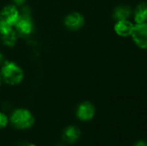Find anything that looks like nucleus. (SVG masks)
<instances>
[{"instance_id": "obj_14", "label": "nucleus", "mask_w": 147, "mask_h": 146, "mask_svg": "<svg viewBox=\"0 0 147 146\" xmlns=\"http://www.w3.org/2000/svg\"><path fill=\"white\" fill-rule=\"evenodd\" d=\"M8 124V118L7 116L3 114V113H0V129H3Z\"/></svg>"}, {"instance_id": "obj_11", "label": "nucleus", "mask_w": 147, "mask_h": 146, "mask_svg": "<svg viewBox=\"0 0 147 146\" xmlns=\"http://www.w3.org/2000/svg\"><path fill=\"white\" fill-rule=\"evenodd\" d=\"M134 22L136 24L147 22V2L140 3L134 9Z\"/></svg>"}, {"instance_id": "obj_19", "label": "nucleus", "mask_w": 147, "mask_h": 146, "mask_svg": "<svg viewBox=\"0 0 147 146\" xmlns=\"http://www.w3.org/2000/svg\"><path fill=\"white\" fill-rule=\"evenodd\" d=\"M0 84H1V80H0Z\"/></svg>"}, {"instance_id": "obj_7", "label": "nucleus", "mask_w": 147, "mask_h": 146, "mask_svg": "<svg viewBox=\"0 0 147 146\" xmlns=\"http://www.w3.org/2000/svg\"><path fill=\"white\" fill-rule=\"evenodd\" d=\"M19 18V11L13 5L5 6L0 12V20L11 25H15Z\"/></svg>"}, {"instance_id": "obj_8", "label": "nucleus", "mask_w": 147, "mask_h": 146, "mask_svg": "<svg viewBox=\"0 0 147 146\" xmlns=\"http://www.w3.org/2000/svg\"><path fill=\"white\" fill-rule=\"evenodd\" d=\"M134 24L128 20H121L117 21L114 26V30L115 34L121 37L130 36L133 33Z\"/></svg>"}, {"instance_id": "obj_6", "label": "nucleus", "mask_w": 147, "mask_h": 146, "mask_svg": "<svg viewBox=\"0 0 147 146\" xmlns=\"http://www.w3.org/2000/svg\"><path fill=\"white\" fill-rule=\"evenodd\" d=\"M65 25L70 30H78L84 24V17L78 12H72L65 18Z\"/></svg>"}, {"instance_id": "obj_1", "label": "nucleus", "mask_w": 147, "mask_h": 146, "mask_svg": "<svg viewBox=\"0 0 147 146\" xmlns=\"http://www.w3.org/2000/svg\"><path fill=\"white\" fill-rule=\"evenodd\" d=\"M10 122L16 129H28L34 123L33 114L27 109L19 108L14 111L10 117Z\"/></svg>"}, {"instance_id": "obj_12", "label": "nucleus", "mask_w": 147, "mask_h": 146, "mask_svg": "<svg viewBox=\"0 0 147 146\" xmlns=\"http://www.w3.org/2000/svg\"><path fill=\"white\" fill-rule=\"evenodd\" d=\"M2 40H3V42L4 45L9 46H12L16 42L17 34L15 30H13L11 28L9 32L2 34Z\"/></svg>"}, {"instance_id": "obj_17", "label": "nucleus", "mask_w": 147, "mask_h": 146, "mask_svg": "<svg viewBox=\"0 0 147 146\" xmlns=\"http://www.w3.org/2000/svg\"><path fill=\"white\" fill-rule=\"evenodd\" d=\"M3 55H2V54L0 53V64H1L2 62H3Z\"/></svg>"}, {"instance_id": "obj_3", "label": "nucleus", "mask_w": 147, "mask_h": 146, "mask_svg": "<svg viewBox=\"0 0 147 146\" xmlns=\"http://www.w3.org/2000/svg\"><path fill=\"white\" fill-rule=\"evenodd\" d=\"M131 36L137 46L147 49V22L134 25Z\"/></svg>"}, {"instance_id": "obj_15", "label": "nucleus", "mask_w": 147, "mask_h": 146, "mask_svg": "<svg viewBox=\"0 0 147 146\" xmlns=\"http://www.w3.org/2000/svg\"><path fill=\"white\" fill-rule=\"evenodd\" d=\"M134 146H147V143L146 141H143V140H140L138 142H136L134 144Z\"/></svg>"}, {"instance_id": "obj_10", "label": "nucleus", "mask_w": 147, "mask_h": 146, "mask_svg": "<svg viewBox=\"0 0 147 146\" xmlns=\"http://www.w3.org/2000/svg\"><path fill=\"white\" fill-rule=\"evenodd\" d=\"M81 134L80 130L74 126H70L66 127L63 132V139L70 144H73L78 141Z\"/></svg>"}, {"instance_id": "obj_5", "label": "nucleus", "mask_w": 147, "mask_h": 146, "mask_svg": "<svg viewBox=\"0 0 147 146\" xmlns=\"http://www.w3.org/2000/svg\"><path fill=\"white\" fill-rule=\"evenodd\" d=\"M16 30L22 35H28L32 33L34 29V23L31 15H24L19 14V18L15 24Z\"/></svg>"}, {"instance_id": "obj_2", "label": "nucleus", "mask_w": 147, "mask_h": 146, "mask_svg": "<svg viewBox=\"0 0 147 146\" xmlns=\"http://www.w3.org/2000/svg\"><path fill=\"white\" fill-rule=\"evenodd\" d=\"M1 74L4 81L10 85L18 84L23 78L22 70L13 62H6L2 67Z\"/></svg>"}, {"instance_id": "obj_18", "label": "nucleus", "mask_w": 147, "mask_h": 146, "mask_svg": "<svg viewBox=\"0 0 147 146\" xmlns=\"http://www.w3.org/2000/svg\"><path fill=\"white\" fill-rule=\"evenodd\" d=\"M26 146H36V145H33V144H30V145H26Z\"/></svg>"}, {"instance_id": "obj_13", "label": "nucleus", "mask_w": 147, "mask_h": 146, "mask_svg": "<svg viewBox=\"0 0 147 146\" xmlns=\"http://www.w3.org/2000/svg\"><path fill=\"white\" fill-rule=\"evenodd\" d=\"M11 29V26L3 21L0 20V34H3L7 32H9Z\"/></svg>"}, {"instance_id": "obj_16", "label": "nucleus", "mask_w": 147, "mask_h": 146, "mask_svg": "<svg viewBox=\"0 0 147 146\" xmlns=\"http://www.w3.org/2000/svg\"><path fill=\"white\" fill-rule=\"evenodd\" d=\"M25 1H26V0H13V2H14L15 3L18 4V5L22 4L23 3H25Z\"/></svg>"}, {"instance_id": "obj_9", "label": "nucleus", "mask_w": 147, "mask_h": 146, "mask_svg": "<svg viewBox=\"0 0 147 146\" xmlns=\"http://www.w3.org/2000/svg\"><path fill=\"white\" fill-rule=\"evenodd\" d=\"M132 14H133V9L131 6L121 4V5L116 6L114 9L112 16L114 20L117 22L121 20H127L131 16Z\"/></svg>"}, {"instance_id": "obj_4", "label": "nucleus", "mask_w": 147, "mask_h": 146, "mask_svg": "<svg viewBox=\"0 0 147 146\" xmlns=\"http://www.w3.org/2000/svg\"><path fill=\"white\" fill-rule=\"evenodd\" d=\"M96 113L95 106L90 102H82L77 108V117L83 121L90 120Z\"/></svg>"}]
</instances>
